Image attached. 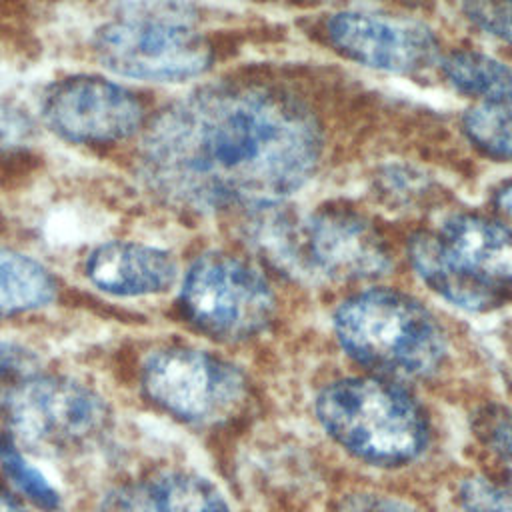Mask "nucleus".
<instances>
[{
	"instance_id": "obj_1",
	"label": "nucleus",
	"mask_w": 512,
	"mask_h": 512,
	"mask_svg": "<svg viewBox=\"0 0 512 512\" xmlns=\"http://www.w3.org/2000/svg\"><path fill=\"white\" fill-rule=\"evenodd\" d=\"M322 134L290 96L212 86L166 108L142 146V172L164 200L190 210L268 206L316 172Z\"/></svg>"
},
{
	"instance_id": "obj_2",
	"label": "nucleus",
	"mask_w": 512,
	"mask_h": 512,
	"mask_svg": "<svg viewBox=\"0 0 512 512\" xmlns=\"http://www.w3.org/2000/svg\"><path fill=\"white\" fill-rule=\"evenodd\" d=\"M420 278L448 302L478 312L498 306L512 290V230L474 214H456L438 234L410 242Z\"/></svg>"
},
{
	"instance_id": "obj_3",
	"label": "nucleus",
	"mask_w": 512,
	"mask_h": 512,
	"mask_svg": "<svg viewBox=\"0 0 512 512\" xmlns=\"http://www.w3.org/2000/svg\"><path fill=\"white\" fill-rule=\"evenodd\" d=\"M334 330L348 356L384 374L426 376L446 354L434 316L396 290L374 288L350 296L334 314Z\"/></svg>"
},
{
	"instance_id": "obj_4",
	"label": "nucleus",
	"mask_w": 512,
	"mask_h": 512,
	"mask_svg": "<svg viewBox=\"0 0 512 512\" xmlns=\"http://www.w3.org/2000/svg\"><path fill=\"white\" fill-rule=\"evenodd\" d=\"M316 414L340 446L380 466L414 460L428 440L420 406L402 388L380 378L328 384L318 394Z\"/></svg>"
},
{
	"instance_id": "obj_5",
	"label": "nucleus",
	"mask_w": 512,
	"mask_h": 512,
	"mask_svg": "<svg viewBox=\"0 0 512 512\" xmlns=\"http://www.w3.org/2000/svg\"><path fill=\"white\" fill-rule=\"evenodd\" d=\"M96 54L112 72L138 80L176 82L202 74L210 48L184 6L146 0L104 24L96 34Z\"/></svg>"
},
{
	"instance_id": "obj_6",
	"label": "nucleus",
	"mask_w": 512,
	"mask_h": 512,
	"mask_svg": "<svg viewBox=\"0 0 512 512\" xmlns=\"http://www.w3.org/2000/svg\"><path fill=\"white\" fill-rule=\"evenodd\" d=\"M6 420L18 446L42 456H62L100 438L108 406L78 380L36 374L6 396Z\"/></svg>"
},
{
	"instance_id": "obj_7",
	"label": "nucleus",
	"mask_w": 512,
	"mask_h": 512,
	"mask_svg": "<svg viewBox=\"0 0 512 512\" xmlns=\"http://www.w3.org/2000/svg\"><path fill=\"white\" fill-rule=\"evenodd\" d=\"M180 306L200 332L216 340H242L270 322L274 294L266 278L246 260L208 252L188 268Z\"/></svg>"
},
{
	"instance_id": "obj_8",
	"label": "nucleus",
	"mask_w": 512,
	"mask_h": 512,
	"mask_svg": "<svg viewBox=\"0 0 512 512\" xmlns=\"http://www.w3.org/2000/svg\"><path fill=\"white\" fill-rule=\"evenodd\" d=\"M142 384L150 400L192 424L226 420L246 394V380L234 364L188 346L152 352L144 362Z\"/></svg>"
},
{
	"instance_id": "obj_9",
	"label": "nucleus",
	"mask_w": 512,
	"mask_h": 512,
	"mask_svg": "<svg viewBox=\"0 0 512 512\" xmlns=\"http://www.w3.org/2000/svg\"><path fill=\"white\" fill-rule=\"evenodd\" d=\"M284 264L330 280H368L390 268L376 230L360 216L326 210L284 232Z\"/></svg>"
},
{
	"instance_id": "obj_10",
	"label": "nucleus",
	"mask_w": 512,
	"mask_h": 512,
	"mask_svg": "<svg viewBox=\"0 0 512 512\" xmlns=\"http://www.w3.org/2000/svg\"><path fill=\"white\" fill-rule=\"evenodd\" d=\"M42 114L50 130L76 144H110L140 128L142 106L132 92L96 76H70L50 86Z\"/></svg>"
},
{
	"instance_id": "obj_11",
	"label": "nucleus",
	"mask_w": 512,
	"mask_h": 512,
	"mask_svg": "<svg viewBox=\"0 0 512 512\" xmlns=\"http://www.w3.org/2000/svg\"><path fill=\"white\" fill-rule=\"evenodd\" d=\"M328 36L346 58L392 74L426 70L438 58L434 34L410 20L340 12L328 22Z\"/></svg>"
},
{
	"instance_id": "obj_12",
	"label": "nucleus",
	"mask_w": 512,
	"mask_h": 512,
	"mask_svg": "<svg viewBox=\"0 0 512 512\" xmlns=\"http://www.w3.org/2000/svg\"><path fill=\"white\" fill-rule=\"evenodd\" d=\"M178 264L162 248L140 242H106L86 260L88 280L114 296H146L170 288Z\"/></svg>"
},
{
	"instance_id": "obj_13",
	"label": "nucleus",
	"mask_w": 512,
	"mask_h": 512,
	"mask_svg": "<svg viewBox=\"0 0 512 512\" xmlns=\"http://www.w3.org/2000/svg\"><path fill=\"white\" fill-rule=\"evenodd\" d=\"M56 296L52 274L34 258L0 248V316L46 306Z\"/></svg>"
},
{
	"instance_id": "obj_14",
	"label": "nucleus",
	"mask_w": 512,
	"mask_h": 512,
	"mask_svg": "<svg viewBox=\"0 0 512 512\" xmlns=\"http://www.w3.org/2000/svg\"><path fill=\"white\" fill-rule=\"evenodd\" d=\"M442 72L462 94L496 104H512V66L492 56L454 52L442 62Z\"/></svg>"
},
{
	"instance_id": "obj_15",
	"label": "nucleus",
	"mask_w": 512,
	"mask_h": 512,
	"mask_svg": "<svg viewBox=\"0 0 512 512\" xmlns=\"http://www.w3.org/2000/svg\"><path fill=\"white\" fill-rule=\"evenodd\" d=\"M150 486L158 512H230L216 486L192 472H164Z\"/></svg>"
},
{
	"instance_id": "obj_16",
	"label": "nucleus",
	"mask_w": 512,
	"mask_h": 512,
	"mask_svg": "<svg viewBox=\"0 0 512 512\" xmlns=\"http://www.w3.org/2000/svg\"><path fill=\"white\" fill-rule=\"evenodd\" d=\"M464 132L484 154L512 160V104L486 102L464 116Z\"/></svg>"
},
{
	"instance_id": "obj_17",
	"label": "nucleus",
	"mask_w": 512,
	"mask_h": 512,
	"mask_svg": "<svg viewBox=\"0 0 512 512\" xmlns=\"http://www.w3.org/2000/svg\"><path fill=\"white\" fill-rule=\"evenodd\" d=\"M0 464L6 476L16 484V488L38 508L50 512L60 506L58 490L36 466L28 462V458L10 434H0Z\"/></svg>"
},
{
	"instance_id": "obj_18",
	"label": "nucleus",
	"mask_w": 512,
	"mask_h": 512,
	"mask_svg": "<svg viewBox=\"0 0 512 512\" xmlns=\"http://www.w3.org/2000/svg\"><path fill=\"white\" fill-rule=\"evenodd\" d=\"M458 498L464 512H512V486L480 476L464 480Z\"/></svg>"
},
{
	"instance_id": "obj_19",
	"label": "nucleus",
	"mask_w": 512,
	"mask_h": 512,
	"mask_svg": "<svg viewBox=\"0 0 512 512\" xmlns=\"http://www.w3.org/2000/svg\"><path fill=\"white\" fill-rule=\"evenodd\" d=\"M38 358L24 346L0 340V394H10L28 378L36 376Z\"/></svg>"
},
{
	"instance_id": "obj_20",
	"label": "nucleus",
	"mask_w": 512,
	"mask_h": 512,
	"mask_svg": "<svg viewBox=\"0 0 512 512\" xmlns=\"http://www.w3.org/2000/svg\"><path fill=\"white\" fill-rule=\"evenodd\" d=\"M464 12L476 26L512 44V0H464Z\"/></svg>"
},
{
	"instance_id": "obj_21",
	"label": "nucleus",
	"mask_w": 512,
	"mask_h": 512,
	"mask_svg": "<svg viewBox=\"0 0 512 512\" xmlns=\"http://www.w3.org/2000/svg\"><path fill=\"white\" fill-rule=\"evenodd\" d=\"M94 512H158L150 480L110 490L98 502Z\"/></svg>"
},
{
	"instance_id": "obj_22",
	"label": "nucleus",
	"mask_w": 512,
	"mask_h": 512,
	"mask_svg": "<svg viewBox=\"0 0 512 512\" xmlns=\"http://www.w3.org/2000/svg\"><path fill=\"white\" fill-rule=\"evenodd\" d=\"M478 434L512 476V414L506 410L488 412L480 418Z\"/></svg>"
},
{
	"instance_id": "obj_23",
	"label": "nucleus",
	"mask_w": 512,
	"mask_h": 512,
	"mask_svg": "<svg viewBox=\"0 0 512 512\" xmlns=\"http://www.w3.org/2000/svg\"><path fill=\"white\" fill-rule=\"evenodd\" d=\"M336 512H422L416 506L378 492L348 494L336 506Z\"/></svg>"
},
{
	"instance_id": "obj_24",
	"label": "nucleus",
	"mask_w": 512,
	"mask_h": 512,
	"mask_svg": "<svg viewBox=\"0 0 512 512\" xmlns=\"http://www.w3.org/2000/svg\"><path fill=\"white\" fill-rule=\"evenodd\" d=\"M496 208L512 230V182L504 184L496 194Z\"/></svg>"
},
{
	"instance_id": "obj_25",
	"label": "nucleus",
	"mask_w": 512,
	"mask_h": 512,
	"mask_svg": "<svg viewBox=\"0 0 512 512\" xmlns=\"http://www.w3.org/2000/svg\"><path fill=\"white\" fill-rule=\"evenodd\" d=\"M0 512H26L12 496L0 490Z\"/></svg>"
}]
</instances>
